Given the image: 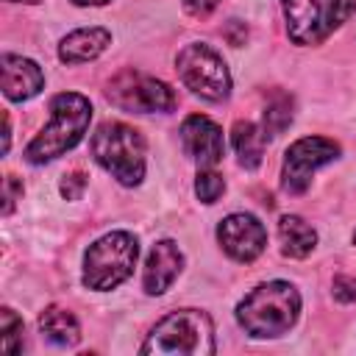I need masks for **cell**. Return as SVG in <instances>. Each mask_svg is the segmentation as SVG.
<instances>
[{"mask_svg":"<svg viewBox=\"0 0 356 356\" xmlns=\"http://www.w3.org/2000/svg\"><path fill=\"white\" fill-rule=\"evenodd\" d=\"M300 314V295L286 281H264L253 286L236 306V323L256 339L286 334Z\"/></svg>","mask_w":356,"mask_h":356,"instance_id":"6da1fadb","label":"cell"},{"mask_svg":"<svg viewBox=\"0 0 356 356\" xmlns=\"http://www.w3.org/2000/svg\"><path fill=\"white\" fill-rule=\"evenodd\" d=\"M92 120V103L78 92H61L50 100V122L33 136V142L25 147V159L31 164H44L67 150H72Z\"/></svg>","mask_w":356,"mask_h":356,"instance_id":"7a4b0ae2","label":"cell"},{"mask_svg":"<svg viewBox=\"0 0 356 356\" xmlns=\"http://www.w3.org/2000/svg\"><path fill=\"white\" fill-rule=\"evenodd\" d=\"M139 350L156 356H209L217 350L211 317L200 309L170 312L153 325Z\"/></svg>","mask_w":356,"mask_h":356,"instance_id":"3957f363","label":"cell"},{"mask_svg":"<svg viewBox=\"0 0 356 356\" xmlns=\"http://www.w3.org/2000/svg\"><path fill=\"white\" fill-rule=\"evenodd\" d=\"M92 156L95 161L111 172L122 186H136L145 178V139L136 128L106 120L92 134Z\"/></svg>","mask_w":356,"mask_h":356,"instance_id":"277c9868","label":"cell"},{"mask_svg":"<svg viewBox=\"0 0 356 356\" xmlns=\"http://www.w3.org/2000/svg\"><path fill=\"white\" fill-rule=\"evenodd\" d=\"M139 245L128 231H111L89 245L83 256V286L106 292L120 286L136 267Z\"/></svg>","mask_w":356,"mask_h":356,"instance_id":"5b68a950","label":"cell"},{"mask_svg":"<svg viewBox=\"0 0 356 356\" xmlns=\"http://www.w3.org/2000/svg\"><path fill=\"white\" fill-rule=\"evenodd\" d=\"M356 0H281L286 33L295 44H320L350 14Z\"/></svg>","mask_w":356,"mask_h":356,"instance_id":"8992f818","label":"cell"},{"mask_svg":"<svg viewBox=\"0 0 356 356\" xmlns=\"http://www.w3.org/2000/svg\"><path fill=\"white\" fill-rule=\"evenodd\" d=\"M178 78L186 89H192L203 100H225L231 95V72L222 61V56L203 42L186 44L175 58Z\"/></svg>","mask_w":356,"mask_h":356,"instance_id":"52a82bcc","label":"cell"},{"mask_svg":"<svg viewBox=\"0 0 356 356\" xmlns=\"http://www.w3.org/2000/svg\"><path fill=\"white\" fill-rule=\"evenodd\" d=\"M106 97L122 108V111H136V114H153V111H172L178 97L175 92L159 81L150 78L139 70H122L108 81Z\"/></svg>","mask_w":356,"mask_h":356,"instance_id":"ba28073f","label":"cell"},{"mask_svg":"<svg viewBox=\"0 0 356 356\" xmlns=\"http://www.w3.org/2000/svg\"><path fill=\"white\" fill-rule=\"evenodd\" d=\"M337 156H339V145L334 139H325V136H303V139L292 142L286 156H284V167H281L284 192L303 195L312 184V175L323 164L334 161Z\"/></svg>","mask_w":356,"mask_h":356,"instance_id":"9c48e42d","label":"cell"},{"mask_svg":"<svg viewBox=\"0 0 356 356\" xmlns=\"http://www.w3.org/2000/svg\"><path fill=\"white\" fill-rule=\"evenodd\" d=\"M217 242L234 261L248 264V261L259 259L261 250L267 248V231L259 217L236 211V214H228L217 225Z\"/></svg>","mask_w":356,"mask_h":356,"instance_id":"30bf717a","label":"cell"},{"mask_svg":"<svg viewBox=\"0 0 356 356\" xmlns=\"http://www.w3.org/2000/svg\"><path fill=\"white\" fill-rule=\"evenodd\" d=\"M181 145H184V153L192 161H197L200 167H214L225 153L222 128L214 120L203 117V114H192V117L184 120Z\"/></svg>","mask_w":356,"mask_h":356,"instance_id":"8fae6325","label":"cell"},{"mask_svg":"<svg viewBox=\"0 0 356 356\" xmlns=\"http://www.w3.org/2000/svg\"><path fill=\"white\" fill-rule=\"evenodd\" d=\"M0 81H3V95L8 100H28L42 92L44 86V72L36 61L14 53H3L0 58Z\"/></svg>","mask_w":356,"mask_h":356,"instance_id":"7c38bea8","label":"cell"},{"mask_svg":"<svg viewBox=\"0 0 356 356\" xmlns=\"http://www.w3.org/2000/svg\"><path fill=\"white\" fill-rule=\"evenodd\" d=\"M184 267V253L178 250V245L172 239H161L150 248L147 261H145V273H142V286L147 295H161L172 286V281L178 278Z\"/></svg>","mask_w":356,"mask_h":356,"instance_id":"4fadbf2b","label":"cell"},{"mask_svg":"<svg viewBox=\"0 0 356 356\" xmlns=\"http://www.w3.org/2000/svg\"><path fill=\"white\" fill-rule=\"evenodd\" d=\"M108 44H111V33L106 28H78L61 39L58 58L64 64H86L95 61Z\"/></svg>","mask_w":356,"mask_h":356,"instance_id":"5bb4252c","label":"cell"},{"mask_svg":"<svg viewBox=\"0 0 356 356\" xmlns=\"http://www.w3.org/2000/svg\"><path fill=\"white\" fill-rule=\"evenodd\" d=\"M278 239L281 250L289 259H306L317 245V231L298 214H286L278 220Z\"/></svg>","mask_w":356,"mask_h":356,"instance_id":"9a60e30c","label":"cell"},{"mask_svg":"<svg viewBox=\"0 0 356 356\" xmlns=\"http://www.w3.org/2000/svg\"><path fill=\"white\" fill-rule=\"evenodd\" d=\"M231 142H234V150H236V159L245 170H256L261 164V156H264V145H267V131L259 128L256 122H236L234 131H231Z\"/></svg>","mask_w":356,"mask_h":356,"instance_id":"2e32d148","label":"cell"},{"mask_svg":"<svg viewBox=\"0 0 356 356\" xmlns=\"http://www.w3.org/2000/svg\"><path fill=\"white\" fill-rule=\"evenodd\" d=\"M39 331L56 342V345H75L81 339V325L70 309L61 306H47L39 317Z\"/></svg>","mask_w":356,"mask_h":356,"instance_id":"e0dca14e","label":"cell"},{"mask_svg":"<svg viewBox=\"0 0 356 356\" xmlns=\"http://www.w3.org/2000/svg\"><path fill=\"white\" fill-rule=\"evenodd\" d=\"M292 122V97L281 89H273L270 97H267V106H264V131L267 136H278L289 128Z\"/></svg>","mask_w":356,"mask_h":356,"instance_id":"ac0fdd59","label":"cell"},{"mask_svg":"<svg viewBox=\"0 0 356 356\" xmlns=\"http://www.w3.org/2000/svg\"><path fill=\"white\" fill-rule=\"evenodd\" d=\"M22 342V320L6 306L0 312V348L3 353H17Z\"/></svg>","mask_w":356,"mask_h":356,"instance_id":"d6986e66","label":"cell"},{"mask_svg":"<svg viewBox=\"0 0 356 356\" xmlns=\"http://www.w3.org/2000/svg\"><path fill=\"white\" fill-rule=\"evenodd\" d=\"M195 192H197V197L203 203H217L222 197V192H225V181H222L220 172H214L209 167H200L197 181H195Z\"/></svg>","mask_w":356,"mask_h":356,"instance_id":"ffe728a7","label":"cell"},{"mask_svg":"<svg viewBox=\"0 0 356 356\" xmlns=\"http://www.w3.org/2000/svg\"><path fill=\"white\" fill-rule=\"evenodd\" d=\"M83 186H86V175L75 170V172L64 175V181H61V195H64L67 200H78L81 192H83Z\"/></svg>","mask_w":356,"mask_h":356,"instance_id":"44dd1931","label":"cell"},{"mask_svg":"<svg viewBox=\"0 0 356 356\" xmlns=\"http://www.w3.org/2000/svg\"><path fill=\"white\" fill-rule=\"evenodd\" d=\"M334 298L342 303H353L356 300V278L353 275H337L334 278Z\"/></svg>","mask_w":356,"mask_h":356,"instance_id":"7402d4cb","label":"cell"},{"mask_svg":"<svg viewBox=\"0 0 356 356\" xmlns=\"http://www.w3.org/2000/svg\"><path fill=\"white\" fill-rule=\"evenodd\" d=\"M3 186H6V195H3V214H11V209H14V203H17V197L22 195V184L17 181V175H6V181H3Z\"/></svg>","mask_w":356,"mask_h":356,"instance_id":"603a6c76","label":"cell"},{"mask_svg":"<svg viewBox=\"0 0 356 356\" xmlns=\"http://www.w3.org/2000/svg\"><path fill=\"white\" fill-rule=\"evenodd\" d=\"M222 0H184V11L189 17H209Z\"/></svg>","mask_w":356,"mask_h":356,"instance_id":"cb8c5ba5","label":"cell"},{"mask_svg":"<svg viewBox=\"0 0 356 356\" xmlns=\"http://www.w3.org/2000/svg\"><path fill=\"white\" fill-rule=\"evenodd\" d=\"M245 36H248V28H245L239 19H231L228 28H225V39H228L234 47H239V44H245Z\"/></svg>","mask_w":356,"mask_h":356,"instance_id":"d4e9b609","label":"cell"},{"mask_svg":"<svg viewBox=\"0 0 356 356\" xmlns=\"http://www.w3.org/2000/svg\"><path fill=\"white\" fill-rule=\"evenodd\" d=\"M75 6H106L108 0H72Z\"/></svg>","mask_w":356,"mask_h":356,"instance_id":"484cf974","label":"cell"},{"mask_svg":"<svg viewBox=\"0 0 356 356\" xmlns=\"http://www.w3.org/2000/svg\"><path fill=\"white\" fill-rule=\"evenodd\" d=\"M11 3H39V0H11Z\"/></svg>","mask_w":356,"mask_h":356,"instance_id":"4316f807","label":"cell"},{"mask_svg":"<svg viewBox=\"0 0 356 356\" xmlns=\"http://www.w3.org/2000/svg\"><path fill=\"white\" fill-rule=\"evenodd\" d=\"M353 245H356V231H353Z\"/></svg>","mask_w":356,"mask_h":356,"instance_id":"83f0119b","label":"cell"}]
</instances>
